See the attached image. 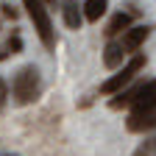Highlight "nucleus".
<instances>
[{"instance_id":"nucleus-1","label":"nucleus","mask_w":156,"mask_h":156,"mask_svg":"<svg viewBox=\"0 0 156 156\" xmlns=\"http://www.w3.org/2000/svg\"><path fill=\"white\" fill-rule=\"evenodd\" d=\"M39 92H42V78H39V70L34 64H25L23 70H17L14 81H11V95L17 106H28L34 103Z\"/></svg>"},{"instance_id":"nucleus-2","label":"nucleus","mask_w":156,"mask_h":156,"mask_svg":"<svg viewBox=\"0 0 156 156\" xmlns=\"http://www.w3.org/2000/svg\"><path fill=\"white\" fill-rule=\"evenodd\" d=\"M23 6H25L31 23H34L36 36L42 39V45L48 50H53L56 48V31H53V23H50V14H48L45 3H42V0H23Z\"/></svg>"},{"instance_id":"nucleus-3","label":"nucleus","mask_w":156,"mask_h":156,"mask_svg":"<svg viewBox=\"0 0 156 156\" xmlns=\"http://www.w3.org/2000/svg\"><path fill=\"white\" fill-rule=\"evenodd\" d=\"M145 67V56L142 53H134L131 58H128V62L120 67V70H117L112 78H109V81H103V87H101V95H109V98H114L117 92H123V87L126 84H131V78L136 75V73H140Z\"/></svg>"},{"instance_id":"nucleus-4","label":"nucleus","mask_w":156,"mask_h":156,"mask_svg":"<svg viewBox=\"0 0 156 156\" xmlns=\"http://www.w3.org/2000/svg\"><path fill=\"white\" fill-rule=\"evenodd\" d=\"M148 36H151V28H148V25H134V28H128V31L123 34V42H120V45H123V53H126V56H128V53L134 56L136 50L142 48V42H145Z\"/></svg>"},{"instance_id":"nucleus-5","label":"nucleus","mask_w":156,"mask_h":156,"mask_svg":"<svg viewBox=\"0 0 156 156\" xmlns=\"http://www.w3.org/2000/svg\"><path fill=\"white\" fill-rule=\"evenodd\" d=\"M134 112H153L156 109V81H145L136 89V98H134Z\"/></svg>"},{"instance_id":"nucleus-6","label":"nucleus","mask_w":156,"mask_h":156,"mask_svg":"<svg viewBox=\"0 0 156 156\" xmlns=\"http://www.w3.org/2000/svg\"><path fill=\"white\" fill-rule=\"evenodd\" d=\"M126 128L134 131V134H142V131L156 128V109L153 112H131V117L126 120Z\"/></svg>"},{"instance_id":"nucleus-7","label":"nucleus","mask_w":156,"mask_h":156,"mask_svg":"<svg viewBox=\"0 0 156 156\" xmlns=\"http://www.w3.org/2000/svg\"><path fill=\"white\" fill-rule=\"evenodd\" d=\"M62 17H64V25L73 31L84 25V11L78 9V0H62Z\"/></svg>"},{"instance_id":"nucleus-8","label":"nucleus","mask_w":156,"mask_h":156,"mask_svg":"<svg viewBox=\"0 0 156 156\" xmlns=\"http://www.w3.org/2000/svg\"><path fill=\"white\" fill-rule=\"evenodd\" d=\"M123 58H126V53H123V45L120 42H109L106 45V50H103V64L109 70H117V67L123 64Z\"/></svg>"},{"instance_id":"nucleus-9","label":"nucleus","mask_w":156,"mask_h":156,"mask_svg":"<svg viewBox=\"0 0 156 156\" xmlns=\"http://www.w3.org/2000/svg\"><path fill=\"white\" fill-rule=\"evenodd\" d=\"M128 25H131V14H114L112 17V23L106 25V36L112 39V36H117V34H126L128 31Z\"/></svg>"},{"instance_id":"nucleus-10","label":"nucleus","mask_w":156,"mask_h":156,"mask_svg":"<svg viewBox=\"0 0 156 156\" xmlns=\"http://www.w3.org/2000/svg\"><path fill=\"white\" fill-rule=\"evenodd\" d=\"M136 89H140V84L136 87H131V89H123V92H117L112 101H109V109H123V106H131L134 103V98H136Z\"/></svg>"},{"instance_id":"nucleus-11","label":"nucleus","mask_w":156,"mask_h":156,"mask_svg":"<svg viewBox=\"0 0 156 156\" xmlns=\"http://www.w3.org/2000/svg\"><path fill=\"white\" fill-rule=\"evenodd\" d=\"M103 11H106V0H87L84 3V20H89V23H98Z\"/></svg>"},{"instance_id":"nucleus-12","label":"nucleus","mask_w":156,"mask_h":156,"mask_svg":"<svg viewBox=\"0 0 156 156\" xmlns=\"http://www.w3.org/2000/svg\"><path fill=\"white\" fill-rule=\"evenodd\" d=\"M134 156H156V136H148V140L134 151Z\"/></svg>"},{"instance_id":"nucleus-13","label":"nucleus","mask_w":156,"mask_h":156,"mask_svg":"<svg viewBox=\"0 0 156 156\" xmlns=\"http://www.w3.org/2000/svg\"><path fill=\"white\" fill-rule=\"evenodd\" d=\"M6 101H9V87H6V81L0 78V109L6 106Z\"/></svg>"},{"instance_id":"nucleus-14","label":"nucleus","mask_w":156,"mask_h":156,"mask_svg":"<svg viewBox=\"0 0 156 156\" xmlns=\"http://www.w3.org/2000/svg\"><path fill=\"white\" fill-rule=\"evenodd\" d=\"M6 156H17V153H6Z\"/></svg>"},{"instance_id":"nucleus-15","label":"nucleus","mask_w":156,"mask_h":156,"mask_svg":"<svg viewBox=\"0 0 156 156\" xmlns=\"http://www.w3.org/2000/svg\"><path fill=\"white\" fill-rule=\"evenodd\" d=\"M45 3H53V0H45Z\"/></svg>"}]
</instances>
